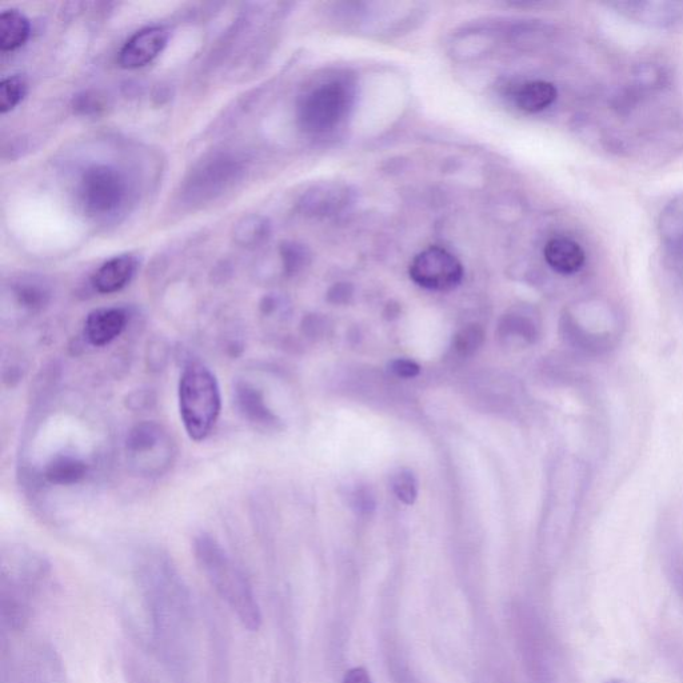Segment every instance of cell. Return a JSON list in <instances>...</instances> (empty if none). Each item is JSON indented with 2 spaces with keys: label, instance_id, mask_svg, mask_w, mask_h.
<instances>
[{
  "label": "cell",
  "instance_id": "obj_16",
  "mask_svg": "<svg viewBox=\"0 0 683 683\" xmlns=\"http://www.w3.org/2000/svg\"><path fill=\"white\" fill-rule=\"evenodd\" d=\"M267 234H269V223L258 215L243 218L234 230L235 242L243 247L258 246L259 243L265 241Z\"/></svg>",
  "mask_w": 683,
  "mask_h": 683
},
{
  "label": "cell",
  "instance_id": "obj_12",
  "mask_svg": "<svg viewBox=\"0 0 683 683\" xmlns=\"http://www.w3.org/2000/svg\"><path fill=\"white\" fill-rule=\"evenodd\" d=\"M547 265L559 274L570 275L582 269L585 251L577 242L567 238H554L545 246Z\"/></svg>",
  "mask_w": 683,
  "mask_h": 683
},
{
  "label": "cell",
  "instance_id": "obj_25",
  "mask_svg": "<svg viewBox=\"0 0 683 683\" xmlns=\"http://www.w3.org/2000/svg\"><path fill=\"white\" fill-rule=\"evenodd\" d=\"M610 683H617V682H610Z\"/></svg>",
  "mask_w": 683,
  "mask_h": 683
},
{
  "label": "cell",
  "instance_id": "obj_15",
  "mask_svg": "<svg viewBox=\"0 0 683 683\" xmlns=\"http://www.w3.org/2000/svg\"><path fill=\"white\" fill-rule=\"evenodd\" d=\"M557 95V89L549 82H530L518 91L517 105L525 113L537 114L549 109Z\"/></svg>",
  "mask_w": 683,
  "mask_h": 683
},
{
  "label": "cell",
  "instance_id": "obj_4",
  "mask_svg": "<svg viewBox=\"0 0 683 683\" xmlns=\"http://www.w3.org/2000/svg\"><path fill=\"white\" fill-rule=\"evenodd\" d=\"M127 182L121 171L111 166L90 167L79 183V199L86 213L107 217L121 210L127 199Z\"/></svg>",
  "mask_w": 683,
  "mask_h": 683
},
{
  "label": "cell",
  "instance_id": "obj_17",
  "mask_svg": "<svg viewBox=\"0 0 683 683\" xmlns=\"http://www.w3.org/2000/svg\"><path fill=\"white\" fill-rule=\"evenodd\" d=\"M27 93V82L22 75L3 79L0 83V113L7 114L19 105Z\"/></svg>",
  "mask_w": 683,
  "mask_h": 683
},
{
  "label": "cell",
  "instance_id": "obj_7",
  "mask_svg": "<svg viewBox=\"0 0 683 683\" xmlns=\"http://www.w3.org/2000/svg\"><path fill=\"white\" fill-rule=\"evenodd\" d=\"M169 31L165 27H146L126 42L119 53V65L126 70H137L149 65L165 50Z\"/></svg>",
  "mask_w": 683,
  "mask_h": 683
},
{
  "label": "cell",
  "instance_id": "obj_6",
  "mask_svg": "<svg viewBox=\"0 0 683 683\" xmlns=\"http://www.w3.org/2000/svg\"><path fill=\"white\" fill-rule=\"evenodd\" d=\"M410 278L418 286L431 291H449L462 282L461 262L442 247L431 246L411 262Z\"/></svg>",
  "mask_w": 683,
  "mask_h": 683
},
{
  "label": "cell",
  "instance_id": "obj_3",
  "mask_svg": "<svg viewBox=\"0 0 683 683\" xmlns=\"http://www.w3.org/2000/svg\"><path fill=\"white\" fill-rule=\"evenodd\" d=\"M350 106L351 94L346 85L325 83L302 98L298 107L299 123L309 133H326L343 121Z\"/></svg>",
  "mask_w": 683,
  "mask_h": 683
},
{
  "label": "cell",
  "instance_id": "obj_18",
  "mask_svg": "<svg viewBox=\"0 0 683 683\" xmlns=\"http://www.w3.org/2000/svg\"><path fill=\"white\" fill-rule=\"evenodd\" d=\"M485 341V333L478 325L466 326L455 335L454 347L459 354L469 357L482 346Z\"/></svg>",
  "mask_w": 683,
  "mask_h": 683
},
{
  "label": "cell",
  "instance_id": "obj_1",
  "mask_svg": "<svg viewBox=\"0 0 683 683\" xmlns=\"http://www.w3.org/2000/svg\"><path fill=\"white\" fill-rule=\"evenodd\" d=\"M194 554L202 573L242 625L250 631H258L262 625V613L249 581L235 566L229 555L210 535L195 538Z\"/></svg>",
  "mask_w": 683,
  "mask_h": 683
},
{
  "label": "cell",
  "instance_id": "obj_22",
  "mask_svg": "<svg viewBox=\"0 0 683 683\" xmlns=\"http://www.w3.org/2000/svg\"><path fill=\"white\" fill-rule=\"evenodd\" d=\"M391 370L401 378H414L419 374V366L410 359H397L391 363Z\"/></svg>",
  "mask_w": 683,
  "mask_h": 683
},
{
  "label": "cell",
  "instance_id": "obj_21",
  "mask_svg": "<svg viewBox=\"0 0 683 683\" xmlns=\"http://www.w3.org/2000/svg\"><path fill=\"white\" fill-rule=\"evenodd\" d=\"M75 110L82 114H93L98 113V110L102 109V101L97 97V95H91L89 93L79 95L75 99Z\"/></svg>",
  "mask_w": 683,
  "mask_h": 683
},
{
  "label": "cell",
  "instance_id": "obj_11",
  "mask_svg": "<svg viewBox=\"0 0 683 683\" xmlns=\"http://www.w3.org/2000/svg\"><path fill=\"white\" fill-rule=\"evenodd\" d=\"M235 405L242 417L258 427L270 429L277 425L278 419L266 406L261 391L249 382H238L234 390Z\"/></svg>",
  "mask_w": 683,
  "mask_h": 683
},
{
  "label": "cell",
  "instance_id": "obj_8",
  "mask_svg": "<svg viewBox=\"0 0 683 683\" xmlns=\"http://www.w3.org/2000/svg\"><path fill=\"white\" fill-rule=\"evenodd\" d=\"M239 167L233 159L215 158L195 171L187 194L193 199H209L221 194L237 178Z\"/></svg>",
  "mask_w": 683,
  "mask_h": 683
},
{
  "label": "cell",
  "instance_id": "obj_24",
  "mask_svg": "<svg viewBox=\"0 0 683 683\" xmlns=\"http://www.w3.org/2000/svg\"><path fill=\"white\" fill-rule=\"evenodd\" d=\"M343 683H373L369 673L363 667H355L347 671Z\"/></svg>",
  "mask_w": 683,
  "mask_h": 683
},
{
  "label": "cell",
  "instance_id": "obj_20",
  "mask_svg": "<svg viewBox=\"0 0 683 683\" xmlns=\"http://www.w3.org/2000/svg\"><path fill=\"white\" fill-rule=\"evenodd\" d=\"M394 491L402 502L411 505L417 498V482L409 471H401L394 479Z\"/></svg>",
  "mask_w": 683,
  "mask_h": 683
},
{
  "label": "cell",
  "instance_id": "obj_19",
  "mask_svg": "<svg viewBox=\"0 0 683 683\" xmlns=\"http://www.w3.org/2000/svg\"><path fill=\"white\" fill-rule=\"evenodd\" d=\"M15 294H17L19 303L30 310L41 309L49 301V295H47L46 290L42 289L41 286L31 285V283L18 286L15 289Z\"/></svg>",
  "mask_w": 683,
  "mask_h": 683
},
{
  "label": "cell",
  "instance_id": "obj_14",
  "mask_svg": "<svg viewBox=\"0 0 683 683\" xmlns=\"http://www.w3.org/2000/svg\"><path fill=\"white\" fill-rule=\"evenodd\" d=\"M30 37V22L18 10L0 14V50L9 53L22 47Z\"/></svg>",
  "mask_w": 683,
  "mask_h": 683
},
{
  "label": "cell",
  "instance_id": "obj_5",
  "mask_svg": "<svg viewBox=\"0 0 683 683\" xmlns=\"http://www.w3.org/2000/svg\"><path fill=\"white\" fill-rule=\"evenodd\" d=\"M126 451L139 473L161 474L171 463L173 442L157 422H141L129 431Z\"/></svg>",
  "mask_w": 683,
  "mask_h": 683
},
{
  "label": "cell",
  "instance_id": "obj_9",
  "mask_svg": "<svg viewBox=\"0 0 683 683\" xmlns=\"http://www.w3.org/2000/svg\"><path fill=\"white\" fill-rule=\"evenodd\" d=\"M127 322L129 315L118 307L94 310L85 322V338L95 347L110 345L125 331Z\"/></svg>",
  "mask_w": 683,
  "mask_h": 683
},
{
  "label": "cell",
  "instance_id": "obj_2",
  "mask_svg": "<svg viewBox=\"0 0 683 683\" xmlns=\"http://www.w3.org/2000/svg\"><path fill=\"white\" fill-rule=\"evenodd\" d=\"M221 410V387L215 375L202 363L186 365L179 381V411L187 435L195 442L205 441Z\"/></svg>",
  "mask_w": 683,
  "mask_h": 683
},
{
  "label": "cell",
  "instance_id": "obj_13",
  "mask_svg": "<svg viewBox=\"0 0 683 683\" xmlns=\"http://www.w3.org/2000/svg\"><path fill=\"white\" fill-rule=\"evenodd\" d=\"M87 474V463L71 454H58L45 467L47 481L58 486H73Z\"/></svg>",
  "mask_w": 683,
  "mask_h": 683
},
{
  "label": "cell",
  "instance_id": "obj_23",
  "mask_svg": "<svg viewBox=\"0 0 683 683\" xmlns=\"http://www.w3.org/2000/svg\"><path fill=\"white\" fill-rule=\"evenodd\" d=\"M283 261H285V266L287 270L293 271L299 266L301 262L302 255L299 253L298 247L294 245H287L283 249Z\"/></svg>",
  "mask_w": 683,
  "mask_h": 683
},
{
  "label": "cell",
  "instance_id": "obj_10",
  "mask_svg": "<svg viewBox=\"0 0 683 683\" xmlns=\"http://www.w3.org/2000/svg\"><path fill=\"white\" fill-rule=\"evenodd\" d=\"M137 259L131 255H119L103 263L93 275L94 289L101 294H114L125 289L137 273Z\"/></svg>",
  "mask_w": 683,
  "mask_h": 683
}]
</instances>
